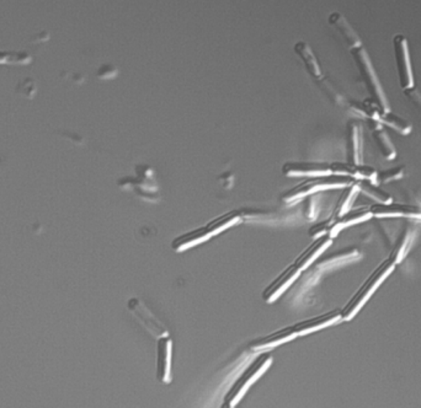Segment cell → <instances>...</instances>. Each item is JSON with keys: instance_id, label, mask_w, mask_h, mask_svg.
<instances>
[{"instance_id": "1", "label": "cell", "mask_w": 421, "mask_h": 408, "mask_svg": "<svg viewBox=\"0 0 421 408\" xmlns=\"http://www.w3.org/2000/svg\"><path fill=\"white\" fill-rule=\"evenodd\" d=\"M395 269V263L392 260H387L377 267L373 273L366 280L365 283L361 285L359 291L355 293L354 297L348 300V304L344 307L342 311V321H350L354 319L359 313V310L364 308L366 302L375 294V291L380 288L384 280H387L391 273Z\"/></svg>"}, {"instance_id": "2", "label": "cell", "mask_w": 421, "mask_h": 408, "mask_svg": "<svg viewBox=\"0 0 421 408\" xmlns=\"http://www.w3.org/2000/svg\"><path fill=\"white\" fill-rule=\"evenodd\" d=\"M356 179H351V177L337 176V175L312 177V179H306L292 190L287 191L286 193L282 196V200L286 203H296L298 200L315 195L317 192L345 188L348 186L353 185Z\"/></svg>"}, {"instance_id": "3", "label": "cell", "mask_w": 421, "mask_h": 408, "mask_svg": "<svg viewBox=\"0 0 421 408\" xmlns=\"http://www.w3.org/2000/svg\"><path fill=\"white\" fill-rule=\"evenodd\" d=\"M271 364H272V357L269 353L264 352L260 354L258 358L255 359L245 371L236 379L234 385L230 387V391L225 395V402L230 405L232 407L241 402V400L245 396L250 386L254 385L266 373Z\"/></svg>"}, {"instance_id": "4", "label": "cell", "mask_w": 421, "mask_h": 408, "mask_svg": "<svg viewBox=\"0 0 421 408\" xmlns=\"http://www.w3.org/2000/svg\"><path fill=\"white\" fill-rule=\"evenodd\" d=\"M353 55H354L355 61L357 63V67H359V72H361V75H362V78L365 80L366 86H367V89H368L371 95H372V100L376 101L378 106L381 107L383 113H387V112H389L387 99H386V95H384L382 86L380 84V80H378V77H377L376 72H375V68L372 66V62H371L370 57L367 55V52L361 46L359 48L353 50Z\"/></svg>"}, {"instance_id": "5", "label": "cell", "mask_w": 421, "mask_h": 408, "mask_svg": "<svg viewBox=\"0 0 421 408\" xmlns=\"http://www.w3.org/2000/svg\"><path fill=\"white\" fill-rule=\"evenodd\" d=\"M394 53L398 68L399 83L402 89L409 90L414 88V74L410 63L408 41L403 35H397L393 39Z\"/></svg>"}, {"instance_id": "6", "label": "cell", "mask_w": 421, "mask_h": 408, "mask_svg": "<svg viewBox=\"0 0 421 408\" xmlns=\"http://www.w3.org/2000/svg\"><path fill=\"white\" fill-rule=\"evenodd\" d=\"M372 217L377 218H403L415 219L421 220V207L413 204H403V203H387L381 204L376 203L370 207Z\"/></svg>"}, {"instance_id": "7", "label": "cell", "mask_w": 421, "mask_h": 408, "mask_svg": "<svg viewBox=\"0 0 421 408\" xmlns=\"http://www.w3.org/2000/svg\"><path fill=\"white\" fill-rule=\"evenodd\" d=\"M299 274H301V271L294 264H291L265 289L263 293V299L268 304L275 302L294 283V280H297Z\"/></svg>"}, {"instance_id": "8", "label": "cell", "mask_w": 421, "mask_h": 408, "mask_svg": "<svg viewBox=\"0 0 421 408\" xmlns=\"http://www.w3.org/2000/svg\"><path fill=\"white\" fill-rule=\"evenodd\" d=\"M339 321H342V311L333 310L329 313H321L312 319L304 320L298 324H293V329L297 332L298 336H306L317 332V331L324 330L326 327H330L333 324H337Z\"/></svg>"}, {"instance_id": "9", "label": "cell", "mask_w": 421, "mask_h": 408, "mask_svg": "<svg viewBox=\"0 0 421 408\" xmlns=\"http://www.w3.org/2000/svg\"><path fill=\"white\" fill-rule=\"evenodd\" d=\"M171 340L168 336L160 337L157 343V379L164 384L171 381Z\"/></svg>"}, {"instance_id": "10", "label": "cell", "mask_w": 421, "mask_h": 408, "mask_svg": "<svg viewBox=\"0 0 421 408\" xmlns=\"http://www.w3.org/2000/svg\"><path fill=\"white\" fill-rule=\"evenodd\" d=\"M298 337L297 332L293 329V326L285 327L282 330H277L270 335L264 336L261 338H256L250 343V349L253 352H266L269 349H274L276 347L281 346L287 342L293 341Z\"/></svg>"}, {"instance_id": "11", "label": "cell", "mask_w": 421, "mask_h": 408, "mask_svg": "<svg viewBox=\"0 0 421 408\" xmlns=\"http://www.w3.org/2000/svg\"><path fill=\"white\" fill-rule=\"evenodd\" d=\"M282 171L286 176L297 177V176H309V177H319L332 175L330 165L326 162H287L282 168Z\"/></svg>"}, {"instance_id": "12", "label": "cell", "mask_w": 421, "mask_h": 408, "mask_svg": "<svg viewBox=\"0 0 421 408\" xmlns=\"http://www.w3.org/2000/svg\"><path fill=\"white\" fill-rule=\"evenodd\" d=\"M371 218H372V214H371L368 207L350 209L346 214H344L343 217L335 219V220H329L330 226H329V234L328 235L335 237L342 230L356 225V224L367 222Z\"/></svg>"}, {"instance_id": "13", "label": "cell", "mask_w": 421, "mask_h": 408, "mask_svg": "<svg viewBox=\"0 0 421 408\" xmlns=\"http://www.w3.org/2000/svg\"><path fill=\"white\" fill-rule=\"evenodd\" d=\"M332 236L324 235L315 239V242L299 255V258L293 264L302 272L304 269H308L312 263H315L329 247L332 246Z\"/></svg>"}, {"instance_id": "14", "label": "cell", "mask_w": 421, "mask_h": 408, "mask_svg": "<svg viewBox=\"0 0 421 408\" xmlns=\"http://www.w3.org/2000/svg\"><path fill=\"white\" fill-rule=\"evenodd\" d=\"M359 258V252L356 247H345V249H340V250L333 252L326 258H320L317 263V267L321 271L337 269L344 263L351 262Z\"/></svg>"}, {"instance_id": "15", "label": "cell", "mask_w": 421, "mask_h": 408, "mask_svg": "<svg viewBox=\"0 0 421 408\" xmlns=\"http://www.w3.org/2000/svg\"><path fill=\"white\" fill-rule=\"evenodd\" d=\"M208 239H211V235L208 234L207 230L205 226L203 228H198L196 230H192L190 233H186L184 235L176 237L171 246L174 249L176 252H183L187 250V249H191V247L197 246L200 244L206 242Z\"/></svg>"}, {"instance_id": "16", "label": "cell", "mask_w": 421, "mask_h": 408, "mask_svg": "<svg viewBox=\"0 0 421 408\" xmlns=\"http://www.w3.org/2000/svg\"><path fill=\"white\" fill-rule=\"evenodd\" d=\"M371 121H372V135L377 142V146L382 153L383 157H386L387 160H392L397 155L393 143L389 139V137L386 133V130L383 129L382 124L380 121H375V119H371Z\"/></svg>"}, {"instance_id": "17", "label": "cell", "mask_w": 421, "mask_h": 408, "mask_svg": "<svg viewBox=\"0 0 421 408\" xmlns=\"http://www.w3.org/2000/svg\"><path fill=\"white\" fill-rule=\"evenodd\" d=\"M362 160V138L361 132L356 124L348 127V162L353 165H359Z\"/></svg>"}, {"instance_id": "18", "label": "cell", "mask_w": 421, "mask_h": 408, "mask_svg": "<svg viewBox=\"0 0 421 408\" xmlns=\"http://www.w3.org/2000/svg\"><path fill=\"white\" fill-rule=\"evenodd\" d=\"M359 193V187H357L356 181H355L353 185L345 187L342 196L339 197V200H337V207H335L334 213H333L332 220H335V219L343 217L344 214H346L350 209H353L351 208L353 207V203H354Z\"/></svg>"}, {"instance_id": "19", "label": "cell", "mask_w": 421, "mask_h": 408, "mask_svg": "<svg viewBox=\"0 0 421 408\" xmlns=\"http://www.w3.org/2000/svg\"><path fill=\"white\" fill-rule=\"evenodd\" d=\"M411 242H413V231L410 228H405L404 230H402L400 235L398 236V239L394 244L393 251L391 253V258L395 264L400 263L404 260L405 256L408 255L409 252L410 246H411Z\"/></svg>"}, {"instance_id": "20", "label": "cell", "mask_w": 421, "mask_h": 408, "mask_svg": "<svg viewBox=\"0 0 421 408\" xmlns=\"http://www.w3.org/2000/svg\"><path fill=\"white\" fill-rule=\"evenodd\" d=\"M357 187H359V192L365 193L366 196L370 197L373 201H376L377 203H381V204H387L393 202L392 196L388 195L386 191H383L382 188H380L376 184H373L372 181H356Z\"/></svg>"}, {"instance_id": "21", "label": "cell", "mask_w": 421, "mask_h": 408, "mask_svg": "<svg viewBox=\"0 0 421 408\" xmlns=\"http://www.w3.org/2000/svg\"><path fill=\"white\" fill-rule=\"evenodd\" d=\"M330 20L333 23H337V28L342 31V34L345 36V39L348 41V45L353 47V50L361 47V39H359V36L356 35L353 28L348 25V21L345 20V17H342L340 14H333Z\"/></svg>"}, {"instance_id": "22", "label": "cell", "mask_w": 421, "mask_h": 408, "mask_svg": "<svg viewBox=\"0 0 421 408\" xmlns=\"http://www.w3.org/2000/svg\"><path fill=\"white\" fill-rule=\"evenodd\" d=\"M380 122L382 124H387L388 127L397 130L400 135H409L410 130H411L409 122L404 118L399 117L393 112L389 111L387 113H383Z\"/></svg>"}, {"instance_id": "23", "label": "cell", "mask_w": 421, "mask_h": 408, "mask_svg": "<svg viewBox=\"0 0 421 408\" xmlns=\"http://www.w3.org/2000/svg\"><path fill=\"white\" fill-rule=\"evenodd\" d=\"M404 175V168L397 166V168H388L381 173H377L375 184H388L394 179H400Z\"/></svg>"}, {"instance_id": "24", "label": "cell", "mask_w": 421, "mask_h": 408, "mask_svg": "<svg viewBox=\"0 0 421 408\" xmlns=\"http://www.w3.org/2000/svg\"><path fill=\"white\" fill-rule=\"evenodd\" d=\"M296 50L301 53V56L303 57L304 61L308 63V68L309 70H310V73L315 75V77H320L319 66L317 64L315 56L312 55V52H310L308 47L304 45V43H298Z\"/></svg>"}, {"instance_id": "25", "label": "cell", "mask_w": 421, "mask_h": 408, "mask_svg": "<svg viewBox=\"0 0 421 408\" xmlns=\"http://www.w3.org/2000/svg\"><path fill=\"white\" fill-rule=\"evenodd\" d=\"M377 171L373 168H371L368 165H356L355 168L354 179L356 181H372L375 184V179H376Z\"/></svg>"}, {"instance_id": "26", "label": "cell", "mask_w": 421, "mask_h": 408, "mask_svg": "<svg viewBox=\"0 0 421 408\" xmlns=\"http://www.w3.org/2000/svg\"><path fill=\"white\" fill-rule=\"evenodd\" d=\"M329 222H323V223L315 224V226H312V229L309 230V235L315 239L321 237V236L328 235L329 234Z\"/></svg>"}, {"instance_id": "27", "label": "cell", "mask_w": 421, "mask_h": 408, "mask_svg": "<svg viewBox=\"0 0 421 408\" xmlns=\"http://www.w3.org/2000/svg\"><path fill=\"white\" fill-rule=\"evenodd\" d=\"M405 94L409 97L411 104L414 105L418 112L421 115V94L419 90L413 88V89L405 90Z\"/></svg>"}, {"instance_id": "28", "label": "cell", "mask_w": 421, "mask_h": 408, "mask_svg": "<svg viewBox=\"0 0 421 408\" xmlns=\"http://www.w3.org/2000/svg\"><path fill=\"white\" fill-rule=\"evenodd\" d=\"M306 214H307V218L308 219H315L317 217V201H315V197L309 198Z\"/></svg>"}, {"instance_id": "29", "label": "cell", "mask_w": 421, "mask_h": 408, "mask_svg": "<svg viewBox=\"0 0 421 408\" xmlns=\"http://www.w3.org/2000/svg\"><path fill=\"white\" fill-rule=\"evenodd\" d=\"M221 408H234V407H232V406H230V405H228V403L225 402L223 403V405H222V407Z\"/></svg>"}]
</instances>
